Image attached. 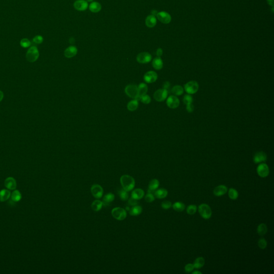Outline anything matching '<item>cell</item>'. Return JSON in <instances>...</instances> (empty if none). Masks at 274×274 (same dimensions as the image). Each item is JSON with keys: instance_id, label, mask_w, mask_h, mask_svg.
Here are the masks:
<instances>
[{"instance_id": "cell-22", "label": "cell", "mask_w": 274, "mask_h": 274, "mask_svg": "<svg viewBox=\"0 0 274 274\" xmlns=\"http://www.w3.org/2000/svg\"><path fill=\"white\" fill-rule=\"evenodd\" d=\"M152 65L155 70H161L163 67V61L160 57H156L153 60Z\"/></svg>"}, {"instance_id": "cell-53", "label": "cell", "mask_w": 274, "mask_h": 274, "mask_svg": "<svg viewBox=\"0 0 274 274\" xmlns=\"http://www.w3.org/2000/svg\"><path fill=\"white\" fill-rule=\"evenodd\" d=\"M158 13L157 11L153 10L152 11V15L155 16L157 15V14H158Z\"/></svg>"}, {"instance_id": "cell-7", "label": "cell", "mask_w": 274, "mask_h": 274, "mask_svg": "<svg viewBox=\"0 0 274 274\" xmlns=\"http://www.w3.org/2000/svg\"><path fill=\"white\" fill-rule=\"evenodd\" d=\"M168 90L166 89H159L154 94V98L158 102L164 101L168 96Z\"/></svg>"}, {"instance_id": "cell-49", "label": "cell", "mask_w": 274, "mask_h": 274, "mask_svg": "<svg viewBox=\"0 0 274 274\" xmlns=\"http://www.w3.org/2000/svg\"><path fill=\"white\" fill-rule=\"evenodd\" d=\"M170 83H169V81H166V82L163 83V88L164 89H166L167 90H168V89L170 88Z\"/></svg>"}, {"instance_id": "cell-47", "label": "cell", "mask_w": 274, "mask_h": 274, "mask_svg": "<svg viewBox=\"0 0 274 274\" xmlns=\"http://www.w3.org/2000/svg\"><path fill=\"white\" fill-rule=\"evenodd\" d=\"M138 200H136V199H134L132 197H131L129 199V201H128V204H129L130 206H136V205H137L138 204Z\"/></svg>"}, {"instance_id": "cell-43", "label": "cell", "mask_w": 274, "mask_h": 274, "mask_svg": "<svg viewBox=\"0 0 274 274\" xmlns=\"http://www.w3.org/2000/svg\"><path fill=\"white\" fill-rule=\"evenodd\" d=\"M145 201L147 202H152L153 201H154L155 197L153 193L148 192L147 194H146V196H145Z\"/></svg>"}, {"instance_id": "cell-37", "label": "cell", "mask_w": 274, "mask_h": 274, "mask_svg": "<svg viewBox=\"0 0 274 274\" xmlns=\"http://www.w3.org/2000/svg\"><path fill=\"white\" fill-rule=\"evenodd\" d=\"M228 195L230 199L232 200H235L237 199L238 197V192L235 189L231 188L229 190L228 192Z\"/></svg>"}, {"instance_id": "cell-23", "label": "cell", "mask_w": 274, "mask_h": 274, "mask_svg": "<svg viewBox=\"0 0 274 274\" xmlns=\"http://www.w3.org/2000/svg\"><path fill=\"white\" fill-rule=\"evenodd\" d=\"M138 96H139L138 100H139L141 96L146 94L148 91V86L146 84L141 83L138 85Z\"/></svg>"}, {"instance_id": "cell-40", "label": "cell", "mask_w": 274, "mask_h": 274, "mask_svg": "<svg viewBox=\"0 0 274 274\" xmlns=\"http://www.w3.org/2000/svg\"><path fill=\"white\" fill-rule=\"evenodd\" d=\"M139 100L144 104H149L151 102V98L150 96L147 94H145L144 96H141Z\"/></svg>"}, {"instance_id": "cell-28", "label": "cell", "mask_w": 274, "mask_h": 274, "mask_svg": "<svg viewBox=\"0 0 274 274\" xmlns=\"http://www.w3.org/2000/svg\"><path fill=\"white\" fill-rule=\"evenodd\" d=\"M10 192L8 190L3 189L0 191V201L4 202L7 201L10 197Z\"/></svg>"}, {"instance_id": "cell-6", "label": "cell", "mask_w": 274, "mask_h": 274, "mask_svg": "<svg viewBox=\"0 0 274 274\" xmlns=\"http://www.w3.org/2000/svg\"><path fill=\"white\" fill-rule=\"evenodd\" d=\"M125 92L130 98L138 100V88L137 85H129L127 86L125 88Z\"/></svg>"}, {"instance_id": "cell-41", "label": "cell", "mask_w": 274, "mask_h": 274, "mask_svg": "<svg viewBox=\"0 0 274 274\" xmlns=\"http://www.w3.org/2000/svg\"><path fill=\"white\" fill-rule=\"evenodd\" d=\"M20 44L23 48H27L31 46V41L27 38H24L21 40Z\"/></svg>"}, {"instance_id": "cell-15", "label": "cell", "mask_w": 274, "mask_h": 274, "mask_svg": "<svg viewBox=\"0 0 274 274\" xmlns=\"http://www.w3.org/2000/svg\"><path fill=\"white\" fill-rule=\"evenodd\" d=\"M267 156L265 153L260 151L256 153L254 156L253 161L255 163H260L266 161Z\"/></svg>"}, {"instance_id": "cell-33", "label": "cell", "mask_w": 274, "mask_h": 274, "mask_svg": "<svg viewBox=\"0 0 274 274\" xmlns=\"http://www.w3.org/2000/svg\"><path fill=\"white\" fill-rule=\"evenodd\" d=\"M160 182L157 179H153L150 182L148 185V190L150 191H155L159 186Z\"/></svg>"}, {"instance_id": "cell-26", "label": "cell", "mask_w": 274, "mask_h": 274, "mask_svg": "<svg viewBox=\"0 0 274 274\" xmlns=\"http://www.w3.org/2000/svg\"><path fill=\"white\" fill-rule=\"evenodd\" d=\"M139 106V102L138 99H133L127 104V108L129 111H133L137 110Z\"/></svg>"}, {"instance_id": "cell-25", "label": "cell", "mask_w": 274, "mask_h": 274, "mask_svg": "<svg viewBox=\"0 0 274 274\" xmlns=\"http://www.w3.org/2000/svg\"><path fill=\"white\" fill-rule=\"evenodd\" d=\"M168 192L166 189H161L157 190L156 191L155 190L154 195L155 197H156L158 199H163L165 198L167 196H168Z\"/></svg>"}, {"instance_id": "cell-12", "label": "cell", "mask_w": 274, "mask_h": 274, "mask_svg": "<svg viewBox=\"0 0 274 274\" xmlns=\"http://www.w3.org/2000/svg\"><path fill=\"white\" fill-rule=\"evenodd\" d=\"M158 79V74L155 71H150L146 73L144 76V79L146 83L150 84L154 83Z\"/></svg>"}, {"instance_id": "cell-35", "label": "cell", "mask_w": 274, "mask_h": 274, "mask_svg": "<svg viewBox=\"0 0 274 274\" xmlns=\"http://www.w3.org/2000/svg\"><path fill=\"white\" fill-rule=\"evenodd\" d=\"M173 210L177 212H182L185 210V205L181 202H177L172 206Z\"/></svg>"}, {"instance_id": "cell-55", "label": "cell", "mask_w": 274, "mask_h": 274, "mask_svg": "<svg viewBox=\"0 0 274 274\" xmlns=\"http://www.w3.org/2000/svg\"><path fill=\"white\" fill-rule=\"evenodd\" d=\"M73 40H75L73 38H70V42L71 44H73Z\"/></svg>"}, {"instance_id": "cell-34", "label": "cell", "mask_w": 274, "mask_h": 274, "mask_svg": "<svg viewBox=\"0 0 274 274\" xmlns=\"http://www.w3.org/2000/svg\"><path fill=\"white\" fill-rule=\"evenodd\" d=\"M21 199V194L19 191L15 190V191H13L12 193L11 196L10 200L14 202H18L20 201Z\"/></svg>"}, {"instance_id": "cell-19", "label": "cell", "mask_w": 274, "mask_h": 274, "mask_svg": "<svg viewBox=\"0 0 274 274\" xmlns=\"http://www.w3.org/2000/svg\"><path fill=\"white\" fill-rule=\"evenodd\" d=\"M156 23H157V21H156V19L155 16L152 15L148 16L145 20V23H146V26L150 28L154 27L156 25Z\"/></svg>"}, {"instance_id": "cell-13", "label": "cell", "mask_w": 274, "mask_h": 274, "mask_svg": "<svg viewBox=\"0 0 274 274\" xmlns=\"http://www.w3.org/2000/svg\"><path fill=\"white\" fill-rule=\"evenodd\" d=\"M156 16L158 19L163 24H169L171 20V16L165 11H161L158 13Z\"/></svg>"}, {"instance_id": "cell-9", "label": "cell", "mask_w": 274, "mask_h": 274, "mask_svg": "<svg viewBox=\"0 0 274 274\" xmlns=\"http://www.w3.org/2000/svg\"><path fill=\"white\" fill-rule=\"evenodd\" d=\"M91 193L96 199H100L104 194V190L98 184H94L91 187Z\"/></svg>"}, {"instance_id": "cell-18", "label": "cell", "mask_w": 274, "mask_h": 274, "mask_svg": "<svg viewBox=\"0 0 274 274\" xmlns=\"http://www.w3.org/2000/svg\"><path fill=\"white\" fill-rule=\"evenodd\" d=\"M4 185L7 189L9 190H15L17 187V183L15 179L13 177H8L4 181Z\"/></svg>"}, {"instance_id": "cell-38", "label": "cell", "mask_w": 274, "mask_h": 274, "mask_svg": "<svg viewBox=\"0 0 274 274\" xmlns=\"http://www.w3.org/2000/svg\"><path fill=\"white\" fill-rule=\"evenodd\" d=\"M197 207L196 205L195 204H190L187 208L186 209V212L189 215H194L197 212Z\"/></svg>"}, {"instance_id": "cell-39", "label": "cell", "mask_w": 274, "mask_h": 274, "mask_svg": "<svg viewBox=\"0 0 274 274\" xmlns=\"http://www.w3.org/2000/svg\"><path fill=\"white\" fill-rule=\"evenodd\" d=\"M193 101V98L192 96H191V94H186L184 96L183 102L186 105L189 104H192Z\"/></svg>"}, {"instance_id": "cell-24", "label": "cell", "mask_w": 274, "mask_h": 274, "mask_svg": "<svg viewBox=\"0 0 274 274\" xmlns=\"http://www.w3.org/2000/svg\"><path fill=\"white\" fill-rule=\"evenodd\" d=\"M102 9V6L100 3L97 2H93L89 5V9L93 13H97L100 11Z\"/></svg>"}, {"instance_id": "cell-31", "label": "cell", "mask_w": 274, "mask_h": 274, "mask_svg": "<svg viewBox=\"0 0 274 274\" xmlns=\"http://www.w3.org/2000/svg\"><path fill=\"white\" fill-rule=\"evenodd\" d=\"M204 264H205V260L204 258L202 257L198 258L196 259V260L194 261V264H193L194 268L200 269L204 266Z\"/></svg>"}, {"instance_id": "cell-14", "label": "cell", "mask_w": 274, "mask_h": 274, "mask_svg": "<svg viewBox=\"0 0 274 274\" xmlns=\"http://www.w3.org/2000/svg\"><path fill=\"white\" fill-rule=\"evenodd\" d=\"M88 2L85 0H77L73 3V7L77 10L85 11L88 8Z\"/></svg>"}, {"instance_id": "cell-36", "label": "cell", "mask_w": 274, "mask_h": 274, "mask_svg": "<svg viewBox=\"0 0 274 274\" xmlns=\"http://www.w3.org/2000/svg\"><path fill=\"white\" fill-rule=\"evenodd\" d=\"M118 193L119 194V197L123 201H126L129 198V194L127 191H125L124 189H121L119 190Z\"/></svg>"}, {"instance_id": "cell-2", "label": "cell", "mask_w": 274, "mask_h": 274, "mask_svg": "<svg viewBox=\"0 0 274 274\" xmlns=\"http://www.w3.org/2000/svg\"><path fill=\"white\" fill-rule=\"evenodd\" d=\"M198 211L201 216L206 220L210 218L212 215V211L210 207L206 204H200L198 207Z\"/></svg>"}, {"instance_id": "cell-45", "label": "cell", "mask_w": 274, "mask_h": 274, "mask_svg": "<svg viewBox=\"0 0 274 274\" xmlns=\"http://www.w3.org/2000/svg\"><path fill=\"white\" fill-rule=\"evenodd\" d=\"M44 41V38L41 36H36L33 39V42L36 44H41Z\"/></svg>"}, {"instance_id": "cell-48", "label": "cell", "mask_w": 274, "mask_h": 274, "mask_svg": "<svg viewBox=\"0 0 274 274\" xmlns=\"http://www.w3.org/2000/svg\"><path fill=\"white\" fill-rule=\"evenodd\" d=\"M194 107L192 104H189L186 105V110L189 113H192L194 111Z\"/></svg>"}, {"instance_id": "cell-20", "label": "cell", "mask_w": 274, "mask_h": 274, "mask_svg": "<svg viewBox=\"0 0 274 274\" xmlns=\"http://www.w3.org/2000/svg\"><path fill=\"white\" fill-rule=\"evenodd\" d=\"M144 195L145 192L143 190L141 189H136L132 191L131 197L138 200L142 199Z\"/></svg>"}, {"instance_id": "cell-27", "label": "cell", "mask_w": 274, "mask_h": 274, "mask_svg": "<svg viewBox=\"0 0 274 274\" xmlns=\"http://www.w3.org/2000/svg\"><path fill=\"white\" fill-rule=\"evenodd\" d=\"M142 212V208L139 205L134 206L130 210V214L132 216L139 215Z\"/></svg>"}, {"instance_id": "cell-16", "label": "cell", "mask_w": 274, "mask_h": 274, "mask_svg": "<svg viewBox=\"0 0 274 274\" xmlns=\"http://www.w3.org/2000/svg\"><path fill=\"white\" fill-rule=\"evenodd\" d=\"M77 52L78 49L76 47L70 46L65 50L64 56L69 59L72 58L75 56L77 54Z\"/></svg>"}, {"instance_id": "cell-4", "label": "cell", "mask_w": 274, "mask_h": 274, "mask_svg": "<svg viewBox=\"0 0 274 274\" xmlns=\"http://www.w3.org/2000/svg\"><path fill=\"white\" fill-rule=\"evenodd\" d=\"M199 84L196 81L192 80L185 84L184 90L188 94H194L199 90Z\"/></svg>"}, {"instance_id": "cell-52", "label": "cell", "mask_w": 274, "mask_h": 274, "mask_svg": "<svg viewBox=\"0 0 274 274\" xmlns=\"http://www.w3.org/2000/svg\"><path fill=\"white\" fill-rule=\"evenodd\" d=\"M267 2L269 3V5H272L273 7L274 6V0H267Z\"/></svg>"}, {"instance_id": "cell-56", "label": "cell", "mask_w": 274, "mask_h": 274, "mask_svg": "<svg viewBox=\"0 0 274 274\" xmlns=\"http://www.w3.org/2000/svg\"><path fill=\"white\" fill-rule=\"evenodd\" d=\"M94 1V0H87V2H92V1Z\"/></svg>"}, {"instance_id": "cell-54", "label": "cell", "mask_w": 274, "mask_h": 274, "mask_svg": "<svg viewBox=\"0 0 274 274\" xmlns=\"http://www.w3.org/2000/svg\"><path fill=\"white\" fill-rule=\"evenodd\" d=\"M192 274H202V273L199 271H194L192 272Z\"/></svg>"}, {"instance_id": "cell-3", "label": "cell", "mask_w": 274, "mask_h": 274, "mask_svg": "<svg viewBox=\"0 0 274 274\" xmlns=\"http://www.w3.org/2000/svg\"><path fill=\"white\" fill-rule=\"evenodd\" d=\"M39 57V52L36 46H32L26 53V57L29 62H36Z\"/></svg>"}, {"instance_id": "cell-30", "label": "cell", "mask_w": 274, "mask_h": 274, "mask_svg": "<svg viewBox=\"0 0 274 274\" xmlns=\"http://www.w3.org/2000/svg\"><path fill=\"white\" fill-rule=\"evenodd\" d=\"M268 231L267 227L264 223H261L259 224L257 228V233L258 235L260 236H263Z\"/></svg>"}, {"instance_id": "cell-42", "label": "cell", "mask_w": 274, "mask_h": 274, "mask_svg": "<svg viewBox=\"0 0 274 274\" xmlns=\"http://www.w3.org/2000/svg\"><path fill=\"white\" fill-rule=\"evenodd\" d=\"M258 246L262 250H264L266 248L267 246V242L266 241V239L264 238L260 239L259 241H258Z\"/></svg>"}, {"instance_id": "cell-1", "label": "cell", "mask_w": 274, "mask_h": 274, "mask_svg": "<svg viewBox=\"0 0 274 274\" xmlns=\"http://www.w3.org/2000/svg\"><path fill=\"white\" fill-rule=\"evenodd\" d=\"M121 184L123 189L127 192L132 191L135 186V181L134 178L128 175H124L120 179Z\"/></svg>"}, {"instance_id": "cell-46", "label": "cell", "mask_w": 274, "mask_h": 274, "mask_svg": "<svg viewBox=\"0 0 274 274\" xmlns=\"http://www.w3.org/2000/svg\"><path fill=\"white\" fill-rule=\"evenodd\" d=\"M194 269V265L193 264H187L186 266H185V271L187 273H189L192 272Z\"/></svg>"}, {"instance_id": "cell-32", "label": "cell", "mask_w": 274, "mask_h": 274, "mask_svg": "<svg viewBox=\"0 0 274 274\" xmlns=\"http://www.w3.org/2000/svg\"><path fill=\"white\" fill-rule=\"evenodd\" d=\"M171 92L173 93L175 96H181L184 93L183 87L180 85L175 86L172 88Z\"/></svg>"}, {"instance_id": "cell-8", "label": "cell", "mask_w": 274, "mask_h": 274, "mask_svg": "<svg viewBox=\"0 0 274 274\" xmlns=\"http://www.w3.org/2000/svg\"><path fill=\"white\" fill-rule=\"evenodd\" d=\"M152 59V55L147 52H142L137 55V62L141 64H146L151 61Z\"/></svg>"}, {"instance_id": "cell-10", "label": "cell", "mask_w": 274, "mask_h": 274, "mask_svg": "<svg viewBox=\"0 0 274 274\" xmlns=\"http://www.w3.org/2000/svg\"><path fill=\"white\" fill-rule=\"evenodd\" d=\"M256 171L258 175L262 178L267 177L269 175V167L266 163H261L260 164H259L257 168Z\"/></svg>"}, {"instance_id": "cell-21", "label": "cell", "mask_w": 274, "mask_h": 274, "mask_svg": "<svg viewBox=\"0 0 274 274\" xmlns=\"http://www.w3.org/2000/svg\"><path fill=\"white\" fill-rule=\"evenodd\" d=\"M115 199V195L112 193H108L104 196L103 198V205L104 206H109Z\"/></svg>"}, {"instance_id": "cell-17", "label": "cell", "mask_w": 274, "mask_h": 274, "mask_svg": "<svg viewBox=\"0 0 274 274\" xmlns=\"http://www.w3.org/2000/svg\"><path fill=\"white\" fill-rule=\"evenodd\" d=\"M228 191V187L225 185H221L215 187L213 191V193L215 196L220 197L223 196Z\"/></svg>"}, {"instance_id": "cell-11", "label": "cell", "mask_w": 274, "mask_h": 274, "mask_svg": "<svg viewBox=\"0 0 274 274\" xmlns=\"http://www.w3.org/2000/svg\"><path fill=\"white\" fill-rule=\"evenodd\" d=\"M180 104L179 98L176 96H171L168 97L167 100V104L169 108L176 109L178 107Z\"/></svg>"}, {"instance_id": "cell-29", "label": "cell", "mask_w": 274, "mask_h": 274, "mask_svg": "<svg viewBox=\"0 0 274 274\" xmlns=\"http://www.w3.org/2000/svg\"><path fill=\"white\" fill-rule=\"evenodd\" d=\"M103 206V202L100 200H95L91 204L92 209L95 212H98Z\"/></svg>"}, {"instance_id": "cell-44", "label": "cell", "mask_w": 274, "mask_h": 274, "mask_svg": "<svg viewBox=\"0 0 274 274\" xmlns=\"http://www.w3.org/2000/svg\"><path fill=\"white\" fill-rule=\"evenodd\" d=\"M172 203L169 201H164L161 204V207L164 210H168L172 207Z\"/></svg>"}, {"instance_id": "cell-51", "label": "cell", "mask_w": 274, "mask_h": 274, "mask_svg": "<svg viewBox=\"0 0 274 274\" xmlns=\"http://www.w3.org/2000/svg\"><path fill=\"white\" fill-rule=\"evenodd\" d=\"M3 97H4V94L3 93L2 91H0V102L2 101Z\"/></svg>"}, {"instance_id": "cell-5", "label": "cell", "mask_w": 274, "mask_h": 274, "mask_svg": "<svg viewBox=\"0 0 274 274\" xmlns=\"http://www.w3.org/2000/svg\"><path fill=\"white\" fill-rule=\"evenodd\" d=\"M113 216L117 220H124L127 216L126 210L121 207H115L111 211Z\"/></svg>"}, {"instance_id": "cell-50", "label": "cell", "mask_w": 274, "mask_h": 274, "mask_svg": "<svg viewBox=\"0 0 274 274\" xmlns=\"http://www.w3.org/2000/svg\"><path fill=\"white\" fill-rule=\"evenodd\" d=\"M162 54H163V50H162V49L160 48H158V49H157V50H156V55L158 56V57H160L162 55Z\"/></svg>"}]
</instances>
